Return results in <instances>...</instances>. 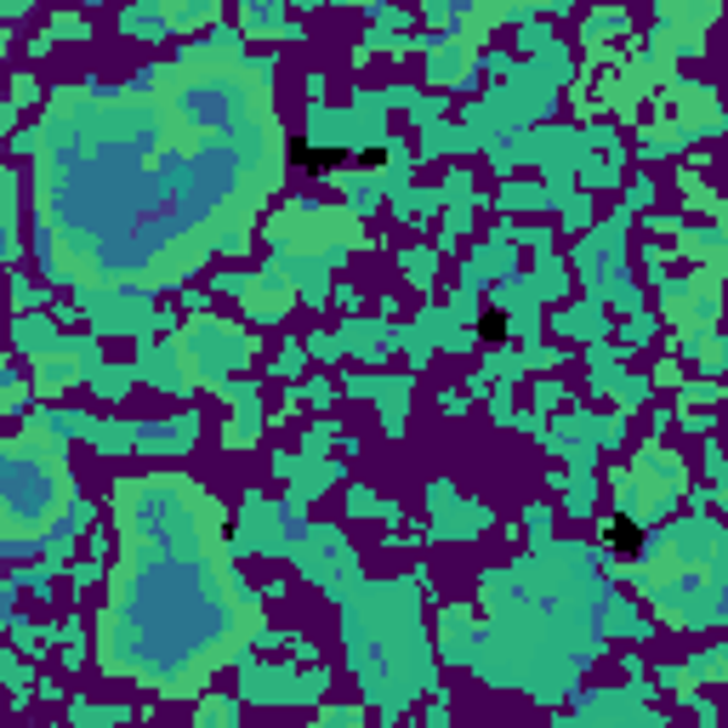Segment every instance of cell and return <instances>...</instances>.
<instances>
[{"label": "cell", "mask_w": 728, "mask_h": 728, "mask_svg": "<svg viewBox=\"0 0 728 728\" xmlns=\"http://www.w3.org/2000/svg\"><path fill=\"white\" fill-rule=\"evenodd\" d=\"M353 154H342V148H325V143H308V137H291V166L297 171H308V177H319V171H336V166H347Z\"/></svg>", "instance_id": "1"}, {"label": "cell", "mask_w": 728, "mask_h": 728, "mask_svg": "<svg viewBox=\"0 0 728 728\" xmlns=\"http://www.w3.org/2000/svg\"><path fill=\"white\" fill-rule=\"evenodd\" d=\"M478 336H483V342H507V319H501V313L490 308V313L478 319Z\"/></svg>", "instance_id": "3"}, {"label": "cell", "mask_w": 728, "mask_h": 728, "mask_svg": "<svg viewBox=\"0 0 728 728\" xmlns=\"http://www.w3.org/2000/svg\"><path fill=\"white\" fill-rule=\"evenodd\" d=\"M603 541H610L615 552H637V547H643L637 518H626V512H621V518H610V530H603Z\"/></svg>", "instance_id": "2"}, {"label": "cell", "mask_w": 728, "mask_h": 728, "mask_svg": "<svg viewBox=\"0 0 728 728\" xmlns=\"http://www.w3.org/2000/svg\"><path fill=\"white\" fill-rule=\"evenodd\" d=\"M353 166H371V171L387 166V148H358V154H353Z\"/></svg>", "instance_id": "4"}]
</instances>
